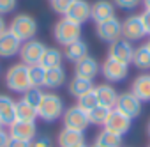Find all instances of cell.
<instances>
[{
  "label": "cell",
  "mask_w": 150,
  "mask_h": 147,
  "mask_svg": "<svg viewBox=\"0 0 150 147\" xmlns=\"http://www.w3.org/2000/svg\"><path fill=\"white\" fill-rule=\"evenodd\" d=\"M131 122H132V119H129L127 115H124V113H120L118 110L113 108L110 112V117H108L104 128L110 129V131H113V133H117V135H120V136H124L125 133H129Z\"/></svg>",
  "instance_id": "obj_14"
},
{
  "label": "cell",
  "mask_w": 150,
  "mask_h": 147,
  "mask_svg": "<svg viewBox=\"0 0 150 147\" xmlns=\"http://www.w3.org/2000/svg\"><path fill=\"white\" fill-rule=\"evenodd\" d=\"M101 73H103V76L106 78V82H110V83L122 82L129 75V64H124V62H118L115 59L106 57V60L101 66Z\"/></svg>",
  "instance_id": "obj_6"
},
{
  "label": "cell",
  "mask_w": 150,
  "mask_h": 147,
  "mask_svg": "<svg viewBox=\"0 0 150 147\" xmlns=\"http://www.w3.org/2000/svg\"><path fill=\"white\" fill-rule=\"evenodd\" d=\"M92 147H97V145H96V143H94V145H92Z\"/></svg>",
  "instance_id": "obj_46"
},
{
  "label": "cell",
  "mask_w": 150,
  "mask_h": 147,
  "mask_svg": "<svg viewBox=\"0 0 150 147\" xmlns=\"http://www.w3.org/2000/svg\"><path fill=\"white\" fill-rule=\"evenodd\" d=\"M62 60H64V51H60L58 48H48L46 46V50H44L42 59H41L39 64L44 69H53V67H60Z\"/></svg>",
  "instance_id": "obj_25"
},
{
  "label": "cell",
  "mask_w": 150,
  "mask_h": 147,
  "mask_svg": "<svg viewBox=\"0 0 150 147\" xmlns=\"http://www.w3.org/2000/svg\"><path fill=\"white\" fill-rule=\"evenodd\" d=\"M132 55H134V46L131 41H127L124 37L110 43V46H108V57L115 59L118 62L129 64V62H132Z\"/></svg>",
  "instance_id": "obj_11"
},
{
  "label": "cell",
  "mask_w": 150,
  "mask_h": 147,
  "mask_svg": "<svg viewBox=\"0 0 150 147\" xmlns=\"http://www.w3.org/2000/svg\"><path fill=\"white\" fill-rule=\"evenodd\" d=\"M132 64H134L136 69H141V71H148L150 69V50H148L146 44H141V46L134 48Z\"/></svg>",
  "instance_id": "obj_27"
},
{
  "label": "cell",
  "mask_w": 150,
  "mask_h": 147,
  "mask_svg": "<svg viewBox=\"0 0 150 147\" xmlns=\"http://www.w3.org/2000/svg\"><path fill=\"white\" fill-rule=\"evenodd\" d=\"M16 119L18 121H34L37 119V108L32 106L30 103H27L23 98L20 101H16Z\"/></svg>",
  "instance_id": "obj_28"
},
{
  "label": "cell",
  "mask_w": 150,
  "mask_h": 147,
  "mask_svg": "<svg viewBox=\"0 0 150 147\" xmlns=\"http://www.w3.org/2000/svg\"><path fill=\"white\" fill-rule=\"evenodd\" d=\"M76 147H88L87 143H81V145H76Z\"/></svg>",
  "instance_id": "obj_44"
},
{
  "label": "cell",
  "mask_w": 150,
  "mask_h": 147,
  "mask_svg": "<svg viewBox=\"0 0 150 147\" xmlns=\"http://www.w3.org/2000/svg\"><path fill=\"white\" fill-rule=\"evenodd\" d=\"M53 36H55V41L60 44V46H67L74 41H80L81 39V25L74 23L72 20H69L67 16H62L57 23H55V29H53Z\"/></svg>",
  "instance_id": "obj_3"
},
{
  "label": "cell",
  "mask_w": 150,
  "mask_h": 147,
  "mask_svg": "<svg viewBox=\"0 0 150 147\" xmlns=\"http://www.w3.org/2000/svg\"><path fill=\"white\" fill-rule=\"evenodd\" d=\"M65 69L60 67H53V69H46V76H44V87L46 89H60L65 83Z\"/></svg>",
  "instance_id": "obj_24"
},
{
  "label": "cell",
  "mask_w": 150,
  "mask_h": 147,
  "mask_svg": "<svg viewBox=\"0 0 150 147\" xmlns=\"http://www.w3.org/2000/svg\"><path fill=\"white\" fill-rule=\"evenodd\" d=\"M62 121H64V128H69V129H76V131H83L90 126V121H88V112H85L83 108H80L78 105H72L69 108H65L64 115H62Z\"/></svg>",
  "instance_id": "obj_5"
},
{
  "label": "cell",
  "mask_w": 150,
  "mask_h": 147,
  "mask_svg": "<svg viewBox=\"0 0 150 147\" xmlns=\"http://www.w3.org/2000/svg\"><path fill=\"white\" fill-rule=\"evenodd\" d=\"M99 71H101V67L97 64V59L92 57V55H87V57L80 59L76 64H74V76H81V78L94 80Z\"/></svg>",
  "instance_id": "obj_15"
},
{
  "label": "cell",
  "mask_w": 150,
  "mask_h": 147,
  "mask_svg": "<svg viewBox=\"0 0 150 147\" xmlns=\"http://www.w3.org/2000/svg\"><path fill=\"white\" fill-rule=\"evenodd\" d=\"M145 44H146V46H148V50H150V37H148V41H146Z\"/></svg>",
  "instance_id": "obj_43"
},
{
  "label": "cell",
  "mask_w": 150,
  "mask_h": 147,
  "mask_svg": "<svg viewBox=\"0 0 150 147\" xmlns=\"http://www.w3.org/2000/svg\"><path fill=\"white\" fill-rule=\"evenodd\" d=\"M131 92L141 103H150V73H141L134 78L131 85Z\"/></svg>",
  "instance_id": "obj_19"
},
{
  "label": "cell",
  "mask_w": 150,
  "mask_h": 147,
  "mask_svg": "<svg viewBox=\"0 0 150 147\" xmlns=\"http://www.w3.org/2000/svg\"><path fill=\"white\" fill-rule=\"evenodd\" d=\"M94 92H96V98H97V103L104 108H110L113 110L115 105H117V99H118V92L113 85L110 83H101L97 87H94Z\"/></svg>",
  "instance_id": "obj_16"
},
{
  "label": "cell",
  "mask_w": 150,
  "mask_h": 147,
  "mask_svg": "<svg viewBox=\"0 0 150 147\" xmlns=\"http://www.w3.org/2000/svg\"><path fill=\"white\" fill-rule=\"evenodd\" d=\"M94 91V80H88V78H81V76H74L71 78L69 82V94L74 96V98H81L85 96L87 92Z\"/></svg>",
  "instance_id": "obj_23"
},
{
  "label": "cell",
  "mask_w": 150,
  "mask_h": 147,
  "mask_svg": "<svg viewBox=\"0 0 150 147\" xmlns=\"http://www.w3.org/2000/svg\"><path fill=\"white\" fill-rule=\"evenodd\" d=\"M7 147H32V142L28 140H20V138H9L7 142Z\"/></svg>",
  "instance_id": "obj_37"
},
{
  "label": "cell",
  "mask_w": 150,
  "mask_h": 147,
  "mask_svg": "<svg viewBox=\"0 0 150 147\" xmlns=\"http://www.w3.org/2000/svg\"><path fill=\"white\" fill-rule=\"evenodd\" d=\"M28 75H30V87L41 89L44 87V76H46V69L41 64L28 66Z\"/></svg>",
  "instance_id": "obj_29"
},
{
  "label": "cell",
  "mask_w": 150,
  "mask_h": 147,
  "mask_svg": "<svg viewBox=\"0 0 150 147\" xmlns=\"http://www.w3.org/2000/svg\"><path fill=\"white\" fill-rule=\"evenodd\" d=\"M96 145L97 147H122V136L104 128L96 136Z\"/></svg>",
  "instance_id": "obj_26"
},
{
  "label": "cell",
  "mask_w": 150,
  "mask_h": 147,
  "mask_svg": "<svg viewBox=\"0 0 150 147\" xmlns=\"http://www.w3.org/2000/svg\"><path fill=\"white\" fill-rule=\"evenodd\" d=\"M113 4H115V7H118V9L131 11V9H136V7L141 4V0H113Z\"/></svg>",
  "instance_id": "obj_34"
},
{
  "label": "cell",
  "mask_w": 150,
  "mask_h": 147,
  "mask_svg": "<svg viewBox=\"0 0 150 147\" xmlns=\"http://www.w3.org/2000/svg\"><path fill=\"white\" fill-rule=\"evenodd\" d=\"M9 136L20 138V140H28L32 142L37 136V126L34 121H14L9 126Z\"/></svg>",
  "instance_id": "obj_12"
},
{
  "label": "cell",
  "mask_w": 150,
  "mask_h": 147,
  "mask_svg": "<svg viewBox=\"0 0 150 147\" xmlns=\"http://www.w3.org/2000/svg\"><path fill=\"white\" fill-rule=\"evenodd\" d=\"M141 20H143L145 32H146V36L150 37V11H148V9H145V11L141 13Z\"/></svg>",
  "instance_id": "obj_38"
},
{
  "label": "cell",
  "mask_w": 150,
  "mask_h": 147,
  "mask_svg": "<svg viewBox=\"0 0 150 147\" xmlns=\"http://www.w3.org/2000/svg\"><path fill=\"white\" fill-rule=\"evenodd\" d=\"M0 129H2V122H0Z\"/></svg>",
  "instance_id": "obj_45"
},
{
  "label": "cell",
  "mask_w": 150,
  "mask_h": 147,
  "mask_svg": "<svg viewBox=\"0 0 150 147\" xmlns=\"http://www.w3.org/2000/svg\"><path fill=\"white\" fill-rule=\"evenodd\" d=\"M9 131H4L0 129V147H7V142H9Z\"/></svg>",
  "instance_id": "obj_39"
},
{
  "label": "cell",
  "mask_w": 150,
  "mask_h": 147,
  "mask_svg": "<svg viewBox=\"0 0 150 147\" xmlns=\"http://www.w3.org/2000/svg\"><path fill=\"white\" fill-rule=\"evenodd\" d=\"M32 147H51V140L48 136H35L32 140Z\"/></svg>",
  "instance_id": "obj_36"
},
{
  "label": "cell",
  "mask_w": 150,
  "mask_h": 147,
  "mask_svg": "<svg viewBox=\"0 0 150 147\" xmlns=\"http://www.w3.org/2000/svg\"><path fill=\"white\" fill-rule=\"evenodd\" d=\"M14 121H16V101L7 94H0V122H2V126H11Z\"/></svg>",
  "instance_id": "obj_20"
},
{
  "label": "cell",
  "mask_w": 150,
  "mask_h": 147,
  "mask_svg": "<svg viewBox=\"0 0 150 147\" xmlns=\"http://www.w3.org/2000/svg\"><path fill=\"white\" fill-rule=\"evenodd\" d=\"M72 2H74V0H50V6H51V9H53L57 14L65 16L67 11H69L71 6H72Z\"/></svg>",
  "instance_id": "obj_33"
},
{
  "label": "cell",
  "mask_w": 150,
  "mask_h": 147,
  "mask_svg": "<svg viewBox=\"0 0 150 147\" xmlns=\"http://www.w3.org/2000/svg\"><path fill=\"white\" fill-rule=\"evenodd\" d=\"M42 96H44V92H42L41 89H35V87H30L27 92H23V99H25L27 103H30L32 106H35V108H39Z\"/></svg>",
  "instance_id": "obj_32"
},
{
  "label": "cell",
  "mask_w": 150,
  "mask_h": 147,
  "mask_svg": "<svg viewBox=\"0 0 150 147\" xmlns=\"http://www.w3.org/2000/svg\"><path fill=\"white\" fill-rule=\"evenodd\" d=\"M148 147H150V145H148Z\"/></svg>",
  "instance_id": "obj_47"
},
{
  "label": "cell",
  "mask_w": 150,
  "mask_h": 147,
  "mask_svg": "<svg viewBox=\"0 0 150 147\" xmlns=\"http://www.w3.org/2000/svg\"><path fill=\"white\" fill-rule=\"evenodd\" d=\"M18 0H0V14H9L16 9Z\"/></svg>",
  "instance_id": "obj_35"
},
{
  "label": "cell",
  "mask_w": 150,
  "mask_h": 147,
  "mask_svg": "<svg viewBox=\"0 0 150 147\" xmlns=\"http://www.w3.org/2000/svg\"><path fill=\"white\" fill-rule=\"evenodd\" d=\"M6 87L18 94H23L30 89V75H28L27 64H23V62L13 64L6 71Z\"/></svg>",
  "instance_id": "obj_2"
},
{
  "label": "cell",
  "mask_w": 150,
  "mask_h": 147,
  "mask_svg": "<svg viewBox=\"0 0 150 147\" xmlns=\"http://www.w3.org/2000/svg\"><path fill=\"white\" fill-rule=\"evenodd\" d=\"M110 112H111L110 108H104V106L97 105L94 110L88 112V121H90V124H94V126H104L106 121H108V117H110Z\"/></svg>",
  "instance_id": "obj_30"
},
{
  "label": "cell",
  "mask_w": 150,
  "mask_h": 147,
  "mask_svg": "<svg viewBox=\"0 0 150 147\" xmlns=\"http://www.w3.org/2000/svg\"><path fill=\"white\" fill-rule=\"evenodd\" d=\"M141 101L129 91V92H122L118 94V99H117V105H115V110H118L120 113L127 115L129 119H136L139 113H141Z\"/></svg>",
  "instance_id": "obj_10"
},
{
  "label": "cell",
  "mask_w": 150,
  "mask_h": 147,
  "mask_svg": "<svg viewBox=\"0 0 150 147\" xmlns=\"http://www.w3.org/2000/svg\"><path fill=\"white\" fill-rule=\"evenodd\" d=\"M57 142H58V147H76V145L85 143V135H83V131L62 128V131L58 133Z\"/></svg>",
  "instance_id": "obj_21"
},
{
  "label": "cell",
  "mask_w": 150,
  "mask_h": 147,
  "mask_svg": "<svg viewBox=\"0 0 150 147\" xmlns=\"http://www.w3.org/2000/svg\"><path fill=\"white\" fill-rule=\"evenodd\" d=\"M146 133H148V136H150V121H148V126H146Z\"/></svg>",
  "instance_id": "obj_42"
},
{
  "label": "cell",
  "mask_w": 150,
  "mask_h": 147,
  "mask_svg": "<svg viewBox=\"0 0 150 147\" xmlns=\"http://www.w3.org/2000/svg\"><path fill=\"white\" fill-rule=\"evenodd\" d=\"M7 30V23H6V20H4V16L0 14V34H4Z\"/></svg>",
  "instance_id": "obj_40"
},
{
  "label": "cell",
  "mask_w": 150,
  "mask_h": 147,
  "mask_svg": "<svg viewBox=\"0 0 150 147\" xmlns=\"http://www.w3.org/2000/svg\"><path fill=\"white\" fill-rule=\"evenodd\" d=\"M90 9H92V4H88L87 0H74L65 16L69 20H72L74 23L83 25L85 21L90 20Z\"/></svg>",
  "instance_id": "obj_18"
},
{
  "label": "cell",
  "mask_w": 150,
  "mask_h": 147,
  "mask_svg": "<svg viewBox=\"0 0 150 147\" xmlns=\"http://www.w3.org/2000/svg\"><path fill=\"white\" fill-rule=\"evenodd\" d=\"M96 34H97V37L101 41L110 44V43H113V41L122 37V21L117 16H113L110 20L96 23Z\"/></svg>",
  "instance_id": "obj_7"
},
{
  "label": "cell",
  "mask_w": 150,
  "mask_h": 147,
  "mask_svg": "<svg viewBox=\"0 0 150 147\" xmlns=\"http://www.w3.org/2000/svg\"><path fill=\"white\" fill-rule=\"evenodd\" d=\"M9 30H11L21 43H25V41H30V39L35 37V34H37V21H35L34 16L21 13V14H16V16L11 20Z\"/></svg>",
  "instance_id": "obj_4"
},
{
  "label": "cell",
  "mask_w": 150,
  "mask_h": 147,
  "mask_svg": "<svg viewBox=\"0 0 150 147\" xmlns=\"http://www.w3.org/2000/svg\"><path fill=\"white\" fill-rule=\"evenodd\" d=\"M146 36L145 32V27H143V20H141V14H132V16H127L124 21H122V37L134 43V41H139Z\"/></svg>",
  "instance_id": "obj_9"
},
{
  "label": "cell",
  "mask_w": 150,
  "mask_h": 147,
  "mask_svg": "<svg viewBox=\"0 0 150 147\" xmlns=\"http://www.w3.org/2000/svg\"><path fill=\"white\" fill-rule=\"evenodd\" d=\"M87 55H88V44H87L83 39L74 41V43H71V44H67V46L64 48V57H65L67 60L74 62V64H76L80 59L87 57Z\"/></svg>",
  "instance_id": "obj_22"
},
{
  "label": "cell",
  "mask_w": 150,
  "mask_h": 147,
  "mask_svg": "<svg viewBox=\"0 0 150 147\" xmlns=\"http://www.w3.org/2000/svg\"><path fill=\"white\" fill-rule=\"evenodd\" d=\"M64 112H65L64 99L57 92H44L41 105L37 108V117L46 122H53L57 119H62Z\"/></svg>",
  "instance_id": "obj_1"
},
{
  "label": "cell",
  "mask_w": 150,
  "mask_h": 147,
  "mask_svg": "<svg viewBox=\"0 0 150 147\" xmlns=\"http://www.w3.org/2000/svg\"><path fill=\"white\" fill-rule=\"evenodd\" d=\"M21 44L23 43L7 29L4 34H0V57L2 59H11L14 55H20Z\"/></svg>",
  "instance_id": "obj_13"
},
{
  "label": "cell",
  "mask_w": 150,
  "mask_h": 147,
  "mask_svg": "<svg viewBox=\"0 0 150 147\" xmlns=\"http://www.w3.org/2000/svg\"><path fill=\"white\" fill-rule=\"evenodd\" d=\"M80 108H83L85 112H90V110H94L99 103H97V98H96V92L94 91H90V92H87L85 96H81V98H78V103H76Z\"/></svg>",
  "instance_id": "obj_31"
},
{
  "label": "cell",
  "mask_w": 150,
  "mask_h": 147,
  "mask_svg": "<svg viewBox=\"0 0 150 147\" xmlns=\"http://www.w3.org/2000/svg\"><path fill=\"white\" fill-rule=\"evenodd\" d=\"M141 2H143L145 9H148V11H150V0H141Z\"/></svg>",
  "instance_id": "obj_41"
},
{
  "label": "cell",
  "mask_w": 150,
  "mask_h": 147,
  "mask_svg": "<svg viewBox=\"0 0 150 147\" xmlns=\"http://www.w3.org/2000/svg\"><path fill=\"white\" fill-rule=\"evenodd\" d=\"M46 50V44L39 39H30V41H25L21 44V50H20V59L23 64L27 66H35L41 62L42 59V53Z\"/></svg>",
  "instance_id": "obj_8"
},
{
  "label": "cell",
  "mask_w": 150,
  "mask_h": 147,
  "mask_svg": "<svg viewBox=\"0 0 150 147\" xmlns=\"http://www.w3.org/2000/svg\"><path fill=\"white\" fill-rule=\"evenodd\" d=\"M115 16V4L111 0H97L92 4L90 9V20L94 23H101L104 20H110Z\"/></svg>",
  "instance_id": "obj_17"
}]
</instances>
